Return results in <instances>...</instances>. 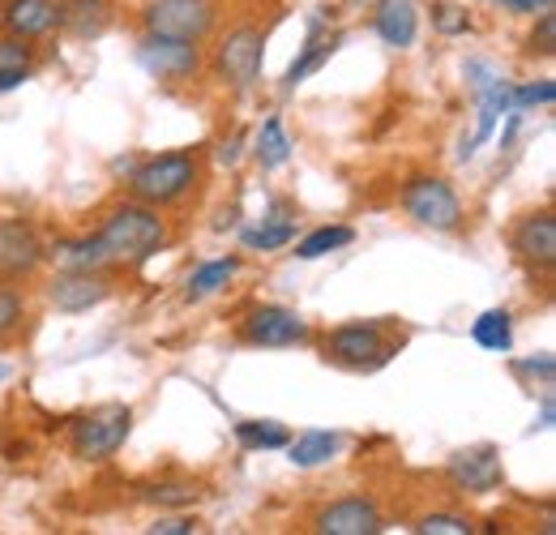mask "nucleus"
Listing matches in <instances>:
<instances>
[{
  "instance_id": "nucleus-13",
  "label": "nucleus",
  "mask_w": 556,
  "mask_h": 535,
  "mask_svg": "<svg viewBox=\"0 0 556 535\" xmlns=\"http://www.w3.org/2000/svg\"><path fill=\"white\" fill-rule=\"evenodd\" d=\"M450 480L467 493H492L501 484V450L496 446H471L450 459Z\"/></svg>"
},
{
  "instance_id": "nucleus-4",
  "label": "nucleus",
  "mask_w": 556,
  "mask_h": 535,
  "mask_svg": "<svg viewBox=\"0 0 556 535\" xmlns=\"http://www.w3.org/2000/svg\"><path fill=\"white\" fill-rule=\"evenodd\" d=\"M326 356L334 364H343V369L372 373L394 356V343L386 338V331L377 322H348V326H339L334 335L326 338Z\"/></svg>"
},
{
  "instance_id": "nucleus-27",
  "label": "nucleus",
  "mask_w": 556,
  "mask_h": 535,
  "mask_svg": "<svg viewBox=\"0 0 556 535\" xmlns=\"http://www.w3.org/2000/svg\"><path fill=\"white\" fill-rule=\"evenodd\" d=\"M556 99V82L553 77H535V82H522V86H514L509 90V103H514V112H527V108H544V103H553Z\"/></svg>"
},
{
  "instance_id": "nucleus-10",
  "label": "nucleus",
  "mask_w": 556,
  "mask_h": 535,
  "mask_svg": "<svg viewBox=\"0 0 556 535\" xmlns=\"http://www.w3.org/2000/svg\"><path fill=\"white\" fill-rule=\"evenodd\" d=\"M112 296V283L99 270H65L48 283V300L61 313H90Z\"/></svg>"
},
{
  "instance_id": "nucleus-15",
  "label": "nucleus",
  "mask_w": 556,
  "mask_h": 535,
  "mask_svg": "<svg viewBox=\"0 0 556 535\" xmlns=\"http://www.w3.org/2000/svg\"><path fill=\"white\" fill-rule=\"evenodd\" d=\"M372 30H377L381 43H390V48H412L419 30L416 0H381L377 13H372Z\"/></svg>"
},
{
  "instance_id": "nucleus-21",
  "label": "nucleus",
  "mask_w": 556,
  "mask_h": 535,
  "mask_svg": "<svg viewBox=\"0 0 556 535\" xmlns=\"http://www.w3.org/2000/svg\"><path fill=\"white\" fill-rule=\"evenodd\" d=\"M471 338H476L484 351H509V347H514V318H509L505 309H488V313L476 318Z\"/></svg>"
},
{
  "instance_id": "nucleus-40",
  "label": "nucleus",
  "mask_w": 556,
  "mask_h": 535,
  "mask_svg": "<svg viewBox=\"0 0 556 535\" xmlns=\"http://www.w3.org/2000/svg\"><path fill=\"white\" fill-rule=\"evenodd\" d=\"M4 377H9V364H0V382H4Z\"/></svg>"
},
{
  "instance_id": "nucleus-17",
  "label": "nucleus",
  "mask_w": 556,
  "mask_h": 535,
  "mask_svg": "<svg viewBox=\"0 0 556 535\" xmlns=\"http://www.w3.org/2000/svg\"><path fill=\"white\" fill-rule=\"evenodd\" d=\"M326 30V22L321 17H313L308 22V43H304V52H300V61L287 69V77H282V90H295L313 69L321 65V61H330V52L339 48V35H321Z\"/></svg>"
},
{
  "instance_id": "nucleus-37",
  "label": "nucleus",
  "mask_w": 556,
  "mask_h": 535,
  "mask_svg": "<svg viewBox=\"0 0 556 535\" xmlns=\"http://www.w3.org/2000/svg\"><path fill=\"white\" fill-rule=\"evenodd\" d=\"M240 146H244L240 137H231V141H223V150H218V163H236V159H240Z\"/></svg>"
},
{
  "instance_id": "nucleus-23",
  "label": "nucleus",
  "mask_w": 556,
  "mask_h": 535,
  "mask_svg": "<svg viewBox=\"0 0 556 535\" xmlns=\"http://www.w3.org/2000/svg\"><path fill=\"white\" fill-rule=\"evenodd\" d=\"M56 22H65L73 35L90 39V35H99V30L108 26V4H103V0H73V4L61 9Z\"/></svg>"
},
{
  "instance_id": "nucleus-29",
  "label": "nucleus",
  "mask_w": 556,
  "mask_h": 535,
  "mask_svg": "<svg viewBox=\"0 0 556 535\" xmlns=\"http://www.w3.org/2000/svg\"><path fill=\"white\" fill-rule=\"evenodd\" d=\"M419 535H467L471 532V523L467 519H458V514H428V519H419Z\"/></svg>"
},
{
  "instance_id": "nucleus-5",
  "label": "nucleus",
  "mask_w": 556,
  "mask_h": 535,
  "mask_svg": "<svg viewBox=\"0 0 556 535\" xmlns=\"http://www.w3.org/2000/svg\"><path fill=\"white\" fill-rule=\"evenodd\" d=\"M129 428H134V411L129 407H103V411H94V415L73 424V455L81 463H103L125 446Z\"/></svg>"
},
{
  "instance_id": "nucleus-33",
  "label": "nucleus",
  "mask_w": 556,
  "mask_h": 535,
  "mask_svg": "<svg viewBox=\"0 0 556 535\" xmlns=\"http://www.w3.org/2000/svg\"><path fill=\"white\" fill-rule=\"evenodd\" d=\"M17 322H22V296L4 287V291H0V335H9Z\"/></svg>"
},
{
  "instance_id": "nucleus-3",
  "label": "nucleus",
  "mask_w": 556,
  "mask_h": 535,
  "mask_svg": "<svg viewBox=\"0 0 556 535\" xmlns=\"http://www.w3.org/2000/svg\"><path fill=\"white\" fill-rule=\"evenodd\" d=\"M262 65H266V35L257 26H236L214 48V73L231 90H249L262 77Z\"/></svg>"
},
{
  "instance_id": "nucleus-35",
  "label": "nucleus",
  "mask_w": 556,
  "mask_h": 535,
  "mask_svg": "<svg viewBox=\"0 0 556 535\" xmlns=\"http://www.w3.org/2000/svg\"><path fill=\"white\" fill-rule=\"evenodd\" d=\"M518 373H531V377H544V382L553 386V377H556V360H553V356H540V360H522V364H518Z\"/></svg>"
},
{
  "instance_id": "nucleus-12",
  "label": "nucleus",
  "mask_w": 556,
  "mask_h": 535,
  "mask_svg": "<svg viewBox=\"0 0 556 535\" xmlns=\"http://www.w3.org/2000/svg\"><path fill=\"white\" fill-rule=\"evenodd\" d=\"M313 527L321 535H377L381 532V514L368 497H343V501L326 506L313 519Z\"/></svg>"
},
{
  "instance_id": "nucleus-2",
  "label": "nucleus",
  "mask_w": 556,
  "mask_h": 535,
  "mask_svg": "<svg viewBox=\"0 0 556 535\" xmlns=\"http://www.w3.org/2000/svg\"><path fill=\"white\" fill-rule=\"evenodd\" d=\"M198 185V159L193 154H159V159H146L134 181H129V194L141 206H172V201L189 198Z\"/></svg>"
},
{
  "instance_id": "nucleus-31",
  "label": "nucleus",
  "mask_w": 556,
  "mask_h": 535,
  "mask_svg": "<svg viewBox=\"0 0 556 535\" xmlns=\"http://www.w3.org/2000/svg\"><path fill=\"white\" fill-rule=\"evenodd\" d=\"M437 30L441 35H463V30H471V17L458 4H441L437 9Z\"/></svg>"
},
{
  "instance_id": "nucleus-22",
  "label": "nucleus",
  "mask_w": 556,
  "mask_h": 535,
  "mask_svg": "<svg viewBox=\"0 0 556 535\" xmlns=\"http://www.w3.org/2000/svg\"><path fill=\"white\" fill-rule=\"evenodd\" d=\"M236 270H240V262H236V258H218V262L198 266L193 274H189L185 296H189V300H206V296H214L218 287H227V283L236 278Z\"/></svg>"
},
{
  "instance_id": "nucleus-19",
  "label": "nucleus",
  "mask_w": 556,
  "mask_h": 535,
  "mask_svg": "<svg viewBox=\"0 0 556 535\" xmlns=\"http://www.w3.org/2000/svg\"><path fill=\"white\" fill-rule=\"evenodd\" d=\"M253 154H257V163H262L266 172H275V167H282V163L291 159V137H287L278 116H266V121H262V129L253 137Z\"/></svg>"
},
{
  "instance_id": "nucleus-18",
  "label": "nucleus",
  "mask_w": 556,
  "mask_h": 535,
  "mask_svg": "<svg viewBox=\"0 0 556 535\" xmlns=\"http://www.w3.org/2000/svg\"><path fill=\"white\" fill-rule=\"evenodd\" d=\"M339 446H343V437H339V433H326V428H313V433H304V437H295V441H287L282 450H287V459H291V468H321V463H330V459L339 455Z\"/></svg>"
},
{
  "instance_id": "nucleus-34",
  "label": "nucleus",
  "mask_w": 556,
  "mask_h": 535,
  "mask_svg": "<svg viewBox=\"0 0 556 535\" xmlns=\"http://www.w3.org/2000/svg\"><path fill=\"white\" fill-rule=\"evenodd\" d=\"M193 532H198L193 519H154V527H150V535H193Z\"/></svg>"
},
{
  "instance_id": "nucleus-30",
  "label": "nucleus",
  "mask_w": 556,
  "mask_h": 535,
  "mask_svg": "<svg viewBox=\"0 0 556 535\" xmlns=\"http://www.w3.org/2000/svg\"><path fill=\"white\" fill-rule=\"evenodd\" d=\"M531 52H540V57H553L556 52V13L553 9L540 13V26L531 30Z\"/></svg>"
},
{
  "instance_id": "nucleus-11",
  "label": "nucleus",
  "mask_w": 556,
  "mask_h": 535,
  "mask_svg": "<svg viewBox=\"0 0 556 535\" xmlns=\"http://www.w3.org/2000/svg\"><path fill=\"white\" fill-rule=\"evenodd\" d=\"M43 262V245L26 223H0V278H26Z\"/></svg>"
},
{
  "instance_id": "nucleus-16",
  "label": "nucleus",
  "mask_w": 556,
  "mask_h": 535,
  "mask_svg": "<svg viewBox=\"0 0 556 535\" xmlns=\"http://www.w3.org/2000/svg\"><path fill=\"white\" fill-rule=\"evenodd\" d=\"M61 17V4L56 0H9L4 4V30L13 39H35V35H48Z\"/></svg>"
},
{
  "instance_id": "nucleus-28",
  "label": "nucleus",
  "mask_w": 556,
  "mask_h": 535,
  "mask_svg": "<svg viewBox=\"0 0 556 535\" xmlns=\"http://www.w3.org/2000/svg\"><path fill=\"white\" fill-rule=\"evenodd\" d=\"M35 61V52L26 48V39H0V73H26Z\"/></svg>"
},
{
  "instance_id": "nucleus-36",
  "label": "nucleus",
  "mask_w": 556,
  "mask_h": 535,
  "mask_svg": "<svg viewBox=\"0 0 556 535\" xmlns=\"http://www.w3.org/2000/svg\"><path fill=\"white\" fill-rule=\"evenodd\" d=\"M509 9H518V13H544V9H553V0H505Z\"/></svg>"
},
{
  "instance_id": "nucleus-39",
  "label": "nucleus",
  "mask_w": 556,
  "mask_h": 535,
  "mask_svg": "<svg viewBox=\"0 0 556 535\" xmlns=\"http://www.w3.org/2000/svg\"><path fill=\"white\" fill-rule=\"evenodd\" d=\"M22 77H26V73H0V95H4V90H13Z\"/></svg>"
},
{
  "instance_id": "nucleus-24",
  "label": "nucleus",
  "mask_w": 556,
  "mask_h": 535,
  "mask_svg": "<svg viewBox=\"0 0 556 535\" xmlns=\"http://www.w3.org/2000/svg\"><path fill=\"white\" fill-rule=\"evenodd\" d=\"M236 437H240V446H249V450H282V446L291 441V433H287L278 420H240V424H236Z\"/></svg>"
},
{
  "instance_id": "nucleus-6",
  "label": "nucleus",
  "mask_w": 556,
  "mask_h": 535,
  "mask_svg": "<svg viewBox=\"0 0 556 535\" xmlns=\"http://www.w3.org/2000/svg\"><path fill=\"white\" fill-rule=\"evenodd\" d=\"M403 210L416 219L419 227L432 232H454L463 223V201L441 181V176H419L403 189Z\"/></svg>"
},
{
  "instance_id": "nucleus-8",
  "label": "nucleus",
  "mask_w": 556,
  "mask_h": 535,
  "mask_svg": "<svg viewBox=\"0 0 556 535\" xmlns=\"http://www.w3.org/2000/svg\"><path fill=\"white\" fill-rule=\"evenodd\" d=\"M240 338L249 347H295V343H308V322L295 309L262 304L240 318Z\"/></svg>"
},
{
  "instance_id": "nucleus-14",
  "label": "nucleus",
  "mask_w": 556,
  "mask_h": 535,
  "mask_svg": "<svg viewBox=\"0 0 556 535\" xmlns=\"http://www.w3.org/2000/svg\"><path fill=\"white\" fill-rule=\"evenodd\" d=\"M514 249H518V258H522L527 266L553 270V262H556V219L553 214H548V210L527 214V219L518 223V232H514Z\"/></svg>"
},
{
  "instance_id": "nucleus-1",
  "label": "nucleus",
  "mask_w": 556,
  "mask_h": 535,
  "mask_svg": "<svg viewBox=\"0 0 556 535\" xmlns=\"http://www.w3.org/2000/svg\"><path fill=\"white\" fill-rule=\"evenodd\" d=\"M94 240L103 245L108 262H146L167 240V227L150 206L138 201V206H116L94 232Z\"/></svg>"
},
{
  "instance_id": "nucleus-38",
  "label": "nucleus",
  "mask_w": 556,
  "mask_h": 535,
  "mask_svg": "<svg viewBox=\"0 0 556 535\" xmlns=\"http://www.w3.org/2000/svg\"><path fill=\"white\" fill-rule=\"evenodd\" d=\"M553 395H548V399H544V411H540V424H535V428H553Z\"/></svg>"
},
{
  "instance_id": "nucleus-20",
  "label": "nucleus",
  "mask_w": 556,
  "mask_h": 535,
  "mask_svg": "<svg viewBox=\"0 0 556 535\" xmlns=\"http://www.w3.org/2000/svg\"><path fill=\"white\" fill-rule=\"evenodd\" d=\"M52 258H56V266L61 270H103L108 266V253H103V245H99L94 236L61 240V245L52 249Z\"/></svg>"
},
{
  "instance_id": "nucleus-9",
  "label": "nucleus",
  "mask_w": 556,
  "mask_h": 535,
  "mask_svg": "<svg viewBox=\"0 0 556 535\" xmlns=\"http://www.w3.org/2000/svg\"><path fill=\"white\" fill-rule=\"evenodd\" d=\"M138 65L159 82H180L202 69V52L193 39H167V35L146 30V39L138 43Z\"/></svg>"
},
{
  "instance_id": "nucleus-25",
  "label": "nucleus",
  "mask_w": 556,
  "mask_h": 535,
  "mask_svg": "<svg viewBox=\"0 0 556 535\" xmlns=\"http://www.w3.org/2000/svg\"><path fill=\"white\" fill-rule=\"evenodd\" d=\"M351 240H355L351 227H317V232H308V236L295 245V258H300V262H317V258L343 249V245H351Z\"/></svg>"
},
{
  "instance_id": "nucleus-7",
  "label": "nucleus",
  "mask_w": 556,
  "mask_h": 535,
  "mask_svg": "<svg viewBox=\"0 0 556 535\" xmlns=\"http://www.w3.org/2000/svg\"><path fill=\"white\" fill-rule=\"evenodd\" d=\"M150 35H167V39H193L202 43L214 26V4L210 0H154L141 13Z\"/></svg>"
},
{
  "instance_id": "nucleus-26",
  "label": "nucleus",
  "mask_w": 556,
  "mask_h": 535,
  "mask_svg": "<svg viewBox=\"0 0 556 535\" xmlns=\"http://www.w3.org/2000/svg\"><path fill=\"white\" fill-rule=\"evenodd\" d=\"M291 236H295V223H291V219H275V223H262V227H244V232H240L244 249H262V253L291 245Z\"/></svg>"
},
{
  "instance_id": "nucleus-32",
  "label": "nucleus",
  "mask_w": 556,
  "mask_h": 535,
  "mask_svg": "<svg viewBox=\"0 0 556 535\" xmlns=\"http://www.w3.org/2000/svg\"><path fill=\"white\" fill-rule=\"evenodd\" d=\"M146 497H150V501H159V506H189V501H198V488H185V484H163V488H150Z\"/></svg>"
}]
</instances>
